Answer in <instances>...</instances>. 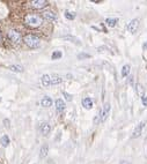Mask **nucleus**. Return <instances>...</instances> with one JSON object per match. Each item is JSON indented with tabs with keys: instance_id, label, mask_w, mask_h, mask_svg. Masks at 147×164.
I'll return each instance as SVG.
<instances>
[{
	"instance_id": "1",
	"label": "nucleus",
	"mask_w": 147,
	"mask_h": 164,
	"mask_svg": "<svg viewBox=\"0 0 147 164\" xmlns=\"http://www.w3.org/2000/svg\"><path fill=\"white\" fill-rule=\"evenodd\" d=\"M25 22L30 28H38L43 23V18L39 14H27L25 16Z\"/></svg>"
},
{
	"instance_id": "2",
	"label": "nucleus",
	"mask_w": 147,
	"mask_h": 164,
	"mask_svg": "<svg viewBox=\"0 0 147 164\" xmlns=\"http://www.w3.org/2000/svg\"><path fill=\"white\" fill-rule=\"evenodd\" d=\"M23 42L30 49H37L41 45V40L36 35H32V34H28L23 37Z\"/></svg>"
},
{
	"instance_id": "3",
	"label": "nucleus",
	"mask_w": 147,
	"mask_h": 164,
	"mask_svg": "<svg viewBox=\"0 0 147 164\" xmlns=\"http://www.w3.org/2000/svg\"><path fill=\"white\" fill-rule=\"evenodd\" d=\"M7 35H8L9 40H11L12 43H14V44H19V43H21V42L23 40L22 36H21V34H20L18 30H15V29H11Z\"/></svg>"
},
{
	"instance_id": "4",
	"label": "nucleus",
	"mask_w": 147,
	"mask_h": 164,
	"mask_svg": "<svg viewBox=\"0 0 147 164\" xmlns=\"http://www.w3.org/2000/svg\"><path fill=\"white\" fill-rule=\"evenodd\" d=\"M49 5V1L46 0H34V1H30V6L35 9H42Z\"/></svg>"
},
{
	"instance_id": "5",
	"label": "nucleus",
	"mask_w": 147,
	"mask_h": 164,
	"mask_svg": "<svg viewBox=\"0 0 147 164\" xmlns=\"http://www.w3.org/2000/svg\"><path fill=\"white\" fill-rule=\"evenodd\" d=\"M110 110H111V105H110V103H105L104 106H103L102 111L100 112V116H101V123H103V121H105V120H107L109 113H110Z\"/></svg>"
},
{
	"instance_id": "6",
	"label": "nucleus",
	"mask_w": 147,
	"mask_h": 164,
	"mask_svg": "<svg viewBox=\"0 0 147 164\" xmlns=\"http://www.w3.org/2000/svg\"><path fill=\"white\" fill-rule=\"evenodd\" d=\"M145 124H146V121H140L139 124L135 126L133 133H132V138L135 139V138H139V137H140L141 133H142V130H144V127H145Z\"/></svg>"
},
{
	"instance_id": "7",
	"label": "nucleus",
	"mask_w": 147,
	"mask_h": 164,
	"mask_svg": "<svg viewBox=\"0 0 147 164\" xmlns=\"http://www.w3.org/2000/svg\"><path fill=\"white\" fill-rule=\"evenodd\" d=\"M42 18L48 21H56L58 19L57 14L55 13V12H52V11H44L42 13Z\"/></svg>"
},
{
	"instance_id": "8",
	"label": "nucleus",
	"mask_w": 147,
	"mask_h": 164,
	"mask_svg": "<svg viewBox=\"0 0 147 164\" xmlns=\"http://www.w3.org/2000/svg\"><path fill=\"white\" fill-rule=\"evenodd\" d=\"M139 28V19H133L130 23L128 24V30L131 34H134Z\"/></svg>"
},
{
	"instance_id": "9",
	"label": "nucleus",
	"mask_w": 147,
	"mask_h": 164,
	"mask_svg": "<svg viewBox=\"0 0 147 164\" xmlns=\"http://www.w3.org/2000/svg\"><path fill=\"white\" fill-rule=\"evenodd\" d=\"M65 109H66V104H65V102L63 99L58 98L56 101V110H57L58 113H63L65 111Z\"/></svg>"
},
{
	"instance_id": "10",
	"label": "nucleus",
	"mask_w": 147,
	"mask_h": 164,
	"mask_svg": "<svg viewBox=\"0 0 147 164\" xmlns=\"http://www.w3.org/2000/svg\"><path fill=\"white\" fill-rule=\"evenodd\" d=\"M50 131H51V126H50L49 123H43L41 125V133H42V135L46 137L50 133Z\"/></svg>"
},
{
	"instance_id": "11",
	"label": "nucleus",
	"mask_w": 147,
	"mask_h": 164,
	"mask_svg": "<svg viewBox=\"0 0 147 164\" xmlns=\"http://www.w3.org/2000/svg\"><path fill=\"white\" fill-rule=\"evenodd\" d=\"M82 106L86 109V110H90L93 108V101L89 97H85L82 99Z\"/></svg>"
},
{
	"instance_id": "12",
	"label": "nucleus",
	"mask_w": 147,
	"mask_h": 164,
	"mask_svg": "<svg viewBox=\"0 0 147 164\" xmlns=\"http://www.w3.org/2000/svg\"><path fill=\"white\" fill-rule=\"evenodd\" d=\"M41 105L43 108H50L52 105V99L49 96H44L43 98L41 99Z\"/></svg>"
},
{
	"instance_id": "13",
	"label": "nucleus",
	"mask_w": 147,
	"mask_h": 164,
	"mask_svg": "<svg viewBox=\"0 0 147 164\" xmlns=\"http://www.w3.org/2000/svg\"><path fill=\"white\" fill-rule=\"evenodd\" d=\"M42 83L44 87H49V85H51V75H49V74H44L43 76H42Z\"/></svg>"
},
{
	"instance_id": "14",
	"label": "nucleus",
	"mask_w": 147,
	"mask_h": 164,
	"mask_svg": "<svg viewBox=\"0 0 147 164\" xmlns=\"http://www.w3.org/2000/svg\"><path fill=\"white\" fill-rule=\"evenodd\" d=\"M117 22H118V19H116V18H108L105 20V24L108 27H110V28H114L117 24Z\"/></svg>"
},
{
	"instance_id": "15",
	"label": "nucleus",
	"mask_w": 147,
	"mask_h": 164,
	"mask_svg": "<svg viewBox=\"0 0 147 164\" xmlns=\"http://www.w3.org/2000/svg\"><path fill=\"white\" fill-rule=\"evenodd\" d=\"M130 71H131V66L129 65V64H126V65L123 66V68H122V76L123 78H126L129 74H130Z\"/></svg>"
},
{
	"instance_id": "16",
	"label": "nucleus",
	"mask_w": 147,
	"mask_h": 164,
	"mask_svg": "<svg viewBox=\"0 0 147 164\" xmlns=\"http://www.w3.org/2000/svg\"><path fill=\"white\" fill-rule=\"evenodd\" d=\"M48 154H49V148H48V146H43V147L41 148V150H39V157L45 158Z\"/></svg>"
},
{
	"instance_id": "17",
	"label": "nucleus",
	"mask_w": 147,
	"mask_h": 164,
	"mask_svg": "<svg viewBox=\"0 0 147 164\" xmlns=\"http://www.w3.org/2000/svg\"><path fill=\"white\" fill-rule=\"evenodd\" d=\"M62 81H63V80H62V78H60L59 75H51V85H59Z\"/></svg>"
},
{
	"instance_id": "18",
	"label": "nucleus",
	"mask_w": 147,
	"mask_h": 164,
	"mask_svg": "<svg viewBox=\"0 0 147 164\" xmlns=\"http://www.w3.org/2000/svg\"><path fill=\"white\" fill-rule=\"evenodd\" d=\"M9 69L12 71V72H15V73H21L23 72V67L20 65H11L9 66Z\"/></svg>"
},
{
	"instance_id": "19",
	"label": "nucleus",
	"mask_w": 147,
	"mask_h": 164,
	"mask_svg": "<svg viewBox=\"0 0 147 164\" xmlns=\"http://www.w3.org/2000/svg\"><path fill=\"white\" fill-rule=\"evenodd\" d=\"M9 138L7 137V135H2V138L0 139V143H1V146L2 147H7L8 144H9Z\"/></svg>"
},
{
	"instance_id": "20",
	"label": "nucleus",
	"mask_w": 147,
	"mask_h": 164,
	"mask_svg": "<svg viewBox=\"0 0 147 164\" xmlns=\"http://www.w3.org/2000/svg\"><path fill=\"white\" fill-rule=\"evenodd\" d=\"M62 57H63V53H62V51H55V52L52 53L51 59L52 60H57V59H60Z\"/></svg>"
},
{
	"instance_id": "21",
	"label": "nucleus",
	"mask_w": 147,
	"mask_h": 164,
	"mask_svg": "<svg viewBox=\"0 0 147 164\" xmlns=\"http://www.w3.org/2000/svg\"><path fill=\"white\" fill-rule=\"evenodd\" d=\"M135 90H137V94L140 96V97H142V96H145V94H144V89H142V87H141V85H135Z\"/></svg>"
},
{
	"instance_id": "22",
	"label": "nucleus",
	"mask_w": 147,
	"mask_h": 164,
	"mask_svg": "<svg viewBox=\"0 0 147 164\" xmlns=\"http://www.w3.org/2000/svg\"><path fill=\"white\" fill-rule=\"evenodd\" d=\"M65 18H66L67 20H74V19H75V13L66 12V13H65Z\"/></svg>"
},
{
	"instance_id": "23",
	"label": "nucleus",
	"mask_w": 147,
	"mask_h": 164,
	"mask_svg": "<svg viewBox=\"0 0 147 164\" xmlns=\"http://www.w3.org/2000/svg\"><path fill=\"white\" fill-rule=\"evenodd\" d=\"M65 38H66V40H70L71 42L75 43V44H78V45H80V44H81V43L79 42V40H78V38H75V37H72V36H66Z\"/></svg>"
},
{
	"instance_id": "24",
	"label": "nucleus",
	"mask_w": 147,
	"mask_h": 164,
	"mask_svg": "<svg viewBox=\"0 0 147 164\" xmlns=\"http://www.w3.org/2000/svg\"><path fill=\"white\" fill-rule=\"evenodd\" d=\"M64 96H65V99H66V101H68V102H71V101H72V96H71L70 94L64 92Z\"/></svg>"
},
{
	"instance_id": "25",
	"label": "nucleus",
	"mask_w": 147,
	"mask_h": 164,
	"mask_svg": "<svg viewBox=\"0 0 147 164\" xmlns=\"http://www.w3.org/2000/svg\"><path fill=\"white\" fill-rule=\"evenodd\" d=\"M141 102H142V104L145 105V106H147V96H146V95L141 97Z\"/></svg>"
},
{
	"instance_id": "26",
	"label": "nucleus",
	"mask_w": 147,
	"mask_h": 164,
	"mask_svg": "<svg viewBox=\"0 0 147 164\" xmlns=\"http://www.w3.org/2000/svg\"><path fill=\"white\" fill-rule=\"evenodd\" d=\"M4 125H5V127H6V128H9V127H11V125H9V120H8V119H4Z\"/></svg>"
},
{
	"instance_id": "27",
	"label": "nucleus",
	"mask_w": 147,
	"mask_h": 164,
	"mask_svg": "<svg viewBox=\"0 0 147 164\" xmlns=\"http://www.w3.org/2000/svg\"><path fill=\"white\" fill-rule=\"evenodd\" d=\"M85 57H86V58H89V54H85V53H82V54H80V56H79V59L85 58Z\"/></svg>"
},
{
	"instance_id": "28",
	"label": "nucleus",
	"mask_w": 147,
	"mask_h": 164,
	"mask_svg": "<svg viewBox=\"0 0 147 164\" xmlns=\"http://www.w3.org/2000/svg\"><path fill=\"white\" fill-rule=\"evenodd\" d=\"M2 33H1V31H0V44H1V43H2Z\"/></svg>"
},
{
	"instance_id": "29",
	"label": "nucleus",
	"mask_w": 147,
	"mask_h": 164,
	"mask_svg": "<svg viewBox=\"0 0 147 164\" xmlns=\"http://www.w3.org/2000/svg\"><path fill=\"white\" fill-rule=\"evenodd\" d=\"M142 47H144V50H147V42H146V43H144Z\"/></svg>"
},
{
	"instance_id": "30",
	"label": "nucleus",
	"mask_w": 147,
	"mask_h": 164,
	"mask_svg": "<svg viewBox=\"0 0 147 164\" xmlns=\"http://www.w3.org/2000/svg\"><path fill=\"white\" fill-rule=\"evenodd\" d=\"M0 102H1V98H0Z\"/></svg>"
}]
</instances>
